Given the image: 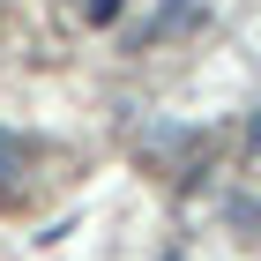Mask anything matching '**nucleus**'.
Masks as SVG:
<instances>
[{
  "mask_svg": "<svg viewBox=\"0 0 261 261\" xmlns=\"http://www.w3.org/2000/svg\"><path fill=\"white\" fill-rule=\"evenodd\" d=\"M187 22H201V0H164V15L149 22V38H179Z\"/></svg>",
  "mask_w": 261,
  "mask_h": 261,
  "instance_id": "nucleus-1",
  "label": "nucleus"
},
{
  "mask_svg": "<svg viewBox=\"0 0 261 261\" xmlns=\"http://www.w3.org/2000/svg\"><path fill=\"white\" fill-rule=\"evenodd\" d=\"M246 142H254V149H261V112H254V120H246Z\"/></svg>",
  "mask_w": 261,
  "mask_h": 261,
  "instance_id": "nucleus-4",
  "label": "nucleus"
},
{
  "mask_svg": "<svg viewBox=\"0 0 261 261\" xmlns=\"http://www.w3.org/2000/svg\"><path fill=\"white\" fill-rule=\"evenodd\" d=\"M22 157H30V149H22L15 135H0V179H8V172H22Z\"/></svg>",
  "mask_w": 261,
  "mask_h": 261,
  "instance_id": "nucleus-2",
  "label": "nucleus"
},
{
  "mask_svg": "<svg viewBox=\"0 0 261 261\" xmlns=\"http://www.w3.org/2000/svg\"><path fill=\"white\" fill-rule=\"evenodd\" d=\"M120 8H127V0H82V15H90V22H112Z\"/></svg>",
  "mask_w": 261,
  "mask_h": 261,
  "instance_id": "nucleus-3",
  "label": "nucleus"
}]
</instances>
